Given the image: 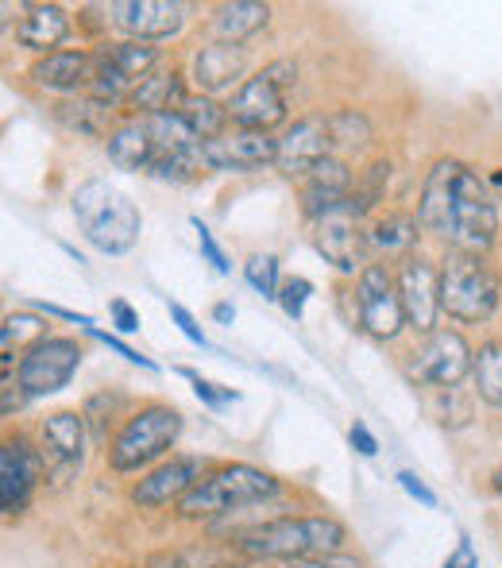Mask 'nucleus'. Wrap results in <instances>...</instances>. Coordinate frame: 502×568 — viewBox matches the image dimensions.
Wrapping results in <instances>:
<instances>
[{"label": "nucleus", "instance_id": "obj_2", "mask_svg": "<svg viewBox=\"0 0 502 568\" xmlns=\"http://www.w3.org/2000/svg\"><path fill=\"white\" fill-rule=\"evenodd\" d=\"M345 526L337 518H275L240 534V554L252 561H301V557H329L345 546Z\"/></svg>", "mask_w": 502, "mask_h": 568}, {"label": "nucleus", "instance_id": "obj_27", "mask_svg": "<svg viewBox=\"0 0 502 568\" xmlns=\"http://www.w3.org/2000/svg\"><path fill=\"white\" fill-rule=\"evenodd\" d=\"M270 20L267 4H255V0H236V4H221L217 8V31L225 43H244L255 31H263Z\"/></svg>", "mask_w": 502, "mask_h": 568}, {"label": "nucleus", "instance_id": "obj_30", "mask_svg": "<svg viewBox=\"0 0 502 568\" xmlns=\"http://www.w3.org/2000/svg\"><path fill=\"white\" fill-rule=\"evenodd\" d=\"M475 387H480V395L488 398L491 406H499L502 410V344L491 341L480 348V356H475Z\"/></svg>", "mask_w": 502, "mask_h": 568}, {"label": "nucleus", "instance_id": "obj_5", "mask_svg": "<svg viewBox=\"0 0 502 568\" xmlns=\"http://www.w3.org/2000/svg\"><path fill=\"white\" fill-rule=\"evenodd\" d=\"M278 495V479L267 476V471L252 468V464H228V468L205 476L186 499L178 503L182 518H217L228 515V510L252 507V503H263Z\"/></svg>", "mask_w": 502, "mask_h": 568}, {"label": "nucleus", "instance_id": "obj_37", "mask_svg": "<svg viewBox=\"0 0 502 568\" xmlns=\"http://www.w3.org/2000/svg\"><path fill=\"white\" fill-rule=\"evenodd\" d=\"M171 317H174V325H178V329L186 333V341L202 344V348H205V344H209V341H205V333H202V325L194 322V314H189L186 306H178V302H171Z\"/></svg>", "mask_w": 502, "mask_h": 568}, {"label": "nucleus", "instance_id": "obj_45", "mask_svg": "<svg viewBox=\"0 0 502 568\" xmlns=\"http://www.w3.org/2000/svg\"><path fill=\"white\" fill-rule=\"evenodd\" d=\"M491 487H495V495H502V468L495 471V476H491Z\"/></svg>", "mask_w": 502, "mask_h": 568}, {"label": "nucleus", "instance_id": "obj_24", "mask_svg": "<svg viewBox=\"0 0 502 568\" xmlns=\"http://www.w3.org/2000/svg\"><path fill=\"white\" fill-rule=\"evenodd\" d=\"M109 159H113L121 171H151L155 163V143L143 120H127L109 135Z\"/></svg>", "mask_w": 502, "mask_h": 568}, {"label": "nucleus", "instance_id": "obj_26", "mask_svg": "<svg viewBox=\"0 0 502 568\" xmlns=\"http://www.w3.org/2000/svg\"><path fill=\"white\" fill-rule=\"evenodd\" d=\"M43 445L51 449L54 460L78 464L85 453V422L74 410H59L43 422Z\"/></svg>", "mask_w": 502, "mask_h": 568}, {"label": "nucleus", "instance_id": "obj_29", "mask_svg": "<svg viewBox=\"0 0 502 568\" xmlns=\"http://www.w3.org/2000/svg\"><path fill=\"white\" fill-rule=\"evenodd\" d=\"M182 116H186V124L197 132V140H217V135H225V124L233 116H228V105H217L213 98H186V105L178 109Z\"/></svg>", "mask_w": 502, "mask_h": 568}, {"label": "nucleus", "instance_id": "obj_40", "mask_svg": "<svg viewBox=\"0 0 502 568\" xmlns=\"http://www.w3.org/2000/svg\"><path fill=\"white\" fill-rule=\"evenodd\" d=\"M109 314H113V322H116V329H121V333H135V329H140V314H135V310L127 306L124 298H116L113 306H109Z\"/></svg>", "mask_w": 502, "mask_h": 568}, {"label": "nucleus", "instance_id": "obj_9", "mask_svg": "<svg viewBox=\"0 0 502 568\" xmlns=\"http://www.w3.org/2000/svg\"><path fill=\"white\" fill-rule=\"evenodd\" d=\"M82 367V348L70 337H39L20 359V387L28 398L62 390Z\"/></svg>", "mask_w": 502, "mask_h": 568}, {"label": "nucleus", "instance_id": "obj_6", "mask_svg": "<svg viewBox=\"0 0 502 568\" xmlns=\"http://www.w3.org/2000/svg\"><path fill=\"white\" fill-rule=\"evenodd\" d=\"M182 434V414L171 406H143L140 414L127 418V426L116 434L113 449H109V464L116 471H135L143 464L158 460Z\"/></svg>", "mask_w": 502, "mask_h": 568}, {"label": "nucleus", "instance_id": "obj_19", "mask_svg": "<svg viewBox=\"0 0 502 568\" xmlns=\"http://www.w3.org/2000/svg\"><path fill=\"white\" fill-rule=\"evenodd\" d=\"M98 59L85 51H51L31 67V82L54 93H74L82 85H93Z\"/></svg>", "mask_w": 502, "mask_h": 568}, {"label": "nucleus", "instance_id": "obj_34", "mask_svg": "<svg viewBox=\"0 0 502 568\" xmlns=\"http://www.w3.org/2000/svg\"><path fill=\"white\" fill-rule=\"evenodd\" d=\"M194 229H197V244H202V252H205V260L213 263V267L221 271V275H228V260H225V252H221V244L213 240V232L209 225H202V221L194 217Z\"/></svg>", "mask_w": 502, "mask_h": 568}, {"label": "nucleus", "instance_id": "obj_17", "mask_svg": "<svg viewBox=\"0 0 502 568\" xmlns=\"http://www.w3.org/2000/svg\"><path fill=\"white\" fill-rule=\"evenodd\" d=\"M202 484V460L194 456H174L163 468H155L151 476H143L140 484L132 487V503L143 510H158L171 507V503H182L194 487Z\"/></svg>", "mask_w": 502, "mask_h": 568}, {"label": "nucleus", "instance_id": "obj_33", "mask_svg": "<svg viewBox=\"0 0 502 568\" xmlns=\"http://www.w3.org/2000/svg\"><path fill=\"white\" fill-rule=\"evenodd\" d=\"M309 294H314V283H309V278H301V275H294V278H286V283H283V291H278V302H283L286 314L298 322L301 310H306V302H309Z\"/></svg>", "mask_w": 502, "mask_h": 568}, {"label": "nucleus", "instance_id": "obj_25", "mask_svg": "<svg viewBox=\"0 0 502 568\" xmlns=\"http://www.w3.org/2000/svg\"><path fill=\"white\" fill-rule=\"evenodd\" d=\"M54 116L70 128V132H82V135H113V101H101V98H78V101H62L54 109Z\"/></svg>", "mask_w": 502, "mask_h": 568}, {"label": "nucleus", "instance_id": "obj_1", "mask_svg": "<svg viewBox=\"0 0 502 568\" xmlns=\"http://www.w3.org/2000/svg\"><path fill=\"white\" fill-rule=\"evenodd\" d=\"M418 225L429 236L444 240L452 252L483 255L495 244L499 210L483 179L460 159H441L426 174L418 202Z\"/></svg>", "mask_w": 502, "mask_h": 568}, {"label": "nucleus", "instance_id": "obj_43", "mask_svg": "<svg viewBox=\"0 0 502 568\" xmlns=\"http://www.w3.org/2000/svg\"><path fill=\"white\" fill-rule=\"evenodd\" d=\"M444 568H480V565H475V554H472V541H460V546H457V554H452L449 557V565H444Z\"/></svg>", "mask_w": 502, "mask_h": 568}, {"label": "nucleus", "instance_id": "obj_8", "mask_svg": "<svg viewBox=\"0 0 502 568\" xmlns=\"http://www.w3.org/2000/svg\"><path fill=\"white\" fill-rule=\"evenodd\" d=\"M356 310H360V325L368 337L395 341L406 329V310L402 294H398V278L390 275L382 263H368L356 286Z\"/></svg>", "mask_w": 502, "mask_h": 568}, {"label": "nucleus", "instance_id": "obj_42", "mask_svg": "<svg viewBox=\"0 0 502 568\" xmlns=\"http://www.w3.org/2000/svg\"><path fill=\"white\" fill-rule=\"evenodd\" d=\"M352 445H356V453H360V456H376L379 453L376 437H371V429L363 426V422H356V426H352Z\"/></svg>", "mask_w": 502, "mask_h": 568}, {"label": "nucleus", "instance_id": "obj_28", "mask_svg": "<svg viewBox=\"0 0 502 568\" xmlns=\"http://www.w3.org/2000/svg\"><path fill=\"white\" fill-rule=\"evenodd\" d=\"M368 240H371V247H379V252H387V255H406L418 244V221L406 217V213H390V217L371 225Z\"/></svg>", "mask_w": 502, "mask_h": 568}, {"label": "nucleus", "instance_id": "obj_11", "mask_svg": "<svg viewBox=\"0 0 502 568\" xmlns=\"http://www.w3.org/2000/svg\"><path fill=\"white\" fill-rule=\"evenodd\" d=\"M398 294H402L406 325L418 333H437V314H441V275L426 255H406L398 271Z\"/></svg>", "mask_w": 502, "mask_h": 568}, {"label": "nucleus", "instance_id": "obj_4", "mask_svg": "<svg viewBox=\"0 0 502 568\" xmlns=\"http://www.w3.org/2000/svg\"><path fill=\"white\" fill-rule=\"evenodd\" d=\"M502 298V278L491 271L483 255L472 252H452L441 271V314L452 322L480 325L499 310Z\"/></svg>", "mask_w": 502, "mask_h": 568}, {"label": "nucleus", "instance_id": "obj_16", "mask_svg": "<svg viewBox=\"0 0 502 568\" xmlns=\"http://www.w3.org/2000/svg\"><path fill=\"white\" fill-rule=\"evenodd\" d=\"M39 468H43V456L31 449L28 437H8L4 449H0V507H4L8 518L28 507Z\"/></svg>", "mask_w": 502, "mask_h": 568}, {"label": "nucleus", "instance_id": "obj_44", "mask_svg": "<svg viewBox=\"0 0 502 568\" xmlns=\"http://www.w3.org/2000/svg\"><path fill=\"white\" fill-rule=\"evenodd\" d=\"M213 314H217V322H225V325H228V322H233V317H236V310H233V306H225V302H221V306L213 310Z\"/></svg>", "mask_w": 502, "mask_h": 568}, {"label": "nucleus", "instance_id": "obj_39", "mask_svg": "<svg viewBox=\"0 0 502 568\" xmlns=\"http://www.w3.org/2000/svg\"><path fill=\"white\" fill-rule=\"evenodd\" d=\"M267 78H270V82L278 85V90L286 93V90H290L294 82H298V67H294L290 59H278V62H270V67H267Z\"/></svg>", "mask_w": 502, "mask_h": 568}, {"label": "nucleus", "instance_id": "obj_13", "mask_svg": "<svg viewBox=\"0 0 502 568\" xmlns=\"http://www.w3.org/2000/svg\"><path fill=\"white\" fill-rule=\"evenodd\" d=\"M109 16L124 36L140 39V43L171 39L186 23V8L178 0H116V4H109Z\"/></svg>", "mask_w": 502, "mask_h": 568}, {"label": "nucleus", "instance_id": "obj_36", "mask_svg": "<svg viewBox=\"0 0 502 568\" xmlns=\"http://www.w3.org/2000/svg\"><path fill=\"white\" fill-rule=\"evenodd\" d=\"M283 568H363L356 557L329 554V557H301V561H286Z\"/></svg>", "mask_w": 502, "mask_h": 568}, {"label": "nucleus", "instance_id": "obj_7", "mask_svg": "<svg viewBox=\"0 0 502 568\" xmlns=\"http://www.w3.org/2000/svg\"><path fill=\"white\" fill-rule=\"evenodd\" d=\"M468 372H475V352L452 329L429 333V337L410 352V379H418L421 387L452 390Z\"/></svg>", "mask_w": 502, "mask_h": 568}, {"label": "nucleus", "instance_id": "obj_20", "mask_svg": "<svg viewBox=\"0 0 502 568\" xmlns=\"http://www.w3.org/2000/svg\"><path fill=\"white\" fill-rule=\"evenodd\" d=\"M244 67H248V51H244L240 43H225V39H221V43H209L197 51L194 82L202 85L205 93H221L244 74Z\"/></svg>", "mask_w": 502, "mask_h": 568}, {"label": "nucleus", "instance_id": "obj_3", "mask_svg": "<svg viewBox=\"0 0 502 568\" xmlns=\"http://www.w3.org/2000/svg\"><path fill=\"white\" fill-rule=\"evenodd\" d=\"M74 221L82 229V236L105 255L127 252L143 229L140 210L127 202V194L101 179H90L74 190Z\"/></svg>", "mask_w": 502, "mask_h": 568}, {"label": "nucleus", "instance_id": "obj_18", "mask_svg": "<svg viewBox=\"0 0 502 568\" xmlns=\"http://www.w3.org/2000/svg\"><path fill=\"white\" fill-rule=\"evenodd\" d=\"M228 116H233L236 128H248V132H270V128L286 120V93L278 90V85L267 78V70H263V74L248 78V82L233 93V101H228Z\"/></svg>", "mask_w": 502, "mask_h": 568}, {"label": "nucleus", "instance_id": "obj_23", "mask_svg": "<svg viewBox=\"0 0 502 568\" xmlns=\"http://www.w3.org/2000/svg\"><path fill=\"white\" fill-rule=\"evenodd\" d=\"M66 36H70V20L59 4H31L28 16L20 20V28H16V39H20L28 51L59 47Z\"/></svg>", "mask_w": 502, "mask_h": 568}, {"label": "nucleus", "instance_id": "obj_15", "mask_svg": "<svg viewBox=\"0 0 502 568\" xmlns=\"http://www.w3.org/2000/svg\"><path fill=\"white\" fill-rule=\"evenodd\" d=\"M275 159L278 140H270L267 132H248V128H233V132L205 143V166L209 171H259Z\"/></svg>", "mask_w": 502, "mask_h": 568}, {"label": "nucleus", "instance_id": "obj_12", "mask_svg": "<svg viewBox=\"0 0 502 568\" xmlns=\"http://www.w3.org/2000/svg\"><path fill=\"white\" fill-rule=\"evenodd\" d=\"M360 217L356 202L348 197L345 205L329 210L325 217L314 221V244L332 267L340 271H356L360 267V252H363V232H360Z\"/></svg>", "mask_w": 502, "mask_h": 568}, {"label": "nucleus", "instance_id": "obj_31", "mask_svg": "<svg viewBox=\"0 0 502 568\" xmlns=\"http://www.w3.org/2000/svg\"><path fill=\"white\" fill-rule=\"evenodd\" d=\"M329 132H332V143H352V148H360V143L371 140L368 116L356 113V109H340V113H332Z\"/></svg>", "mask_w": 502, "mask_h": 568}, {"label": "nucleus", "instance_id": "obj_10", "mask_svg": "<svg viewBox=\"0 0 502 568\" xmlns=\"http://www.w3.org/2000/svg\"><path fill=\"white\" fill-rule=\"evenodd\" d=\"M158 51L151 43H140V39H127V43H113L98 54V70H93V98L101 101H116L135 90L143 78L155 70Z\"/></svg>", "mask_w": 502, "mask_h": 568}, {"label": "nucleus", "instance_id": "obj_32", "mask_svg": "<svg viewBox=\"0 0 502 568\" xmlns=\"http://www.w3.org/2000/svg\"><path fill=\"white\" fill-rule=\"evenodd\" d=\"M244 278H248L252 291H259L263 298H278V291H283L275 255H252V260L244 263Z\"/></svg>", "mask_w": 502, "mask_h": 568}, {"label": "nucleus", "instance_id": "obj_14", "mask_svg": "<svg viewBox=\"0 0 502 568\" xmlns=\"http://www.w3.org/2000/svg\"><path fill=\"white\" fill-rule=\"evenodd\" d=\"M332 148V132H329V120L325 116H306V120H294L286 128V135L278 140V171L290 174V179H306L317 163L329 159Z\"/></svg>", "mask_w": 502, "mask_h": 568}, {"label": "nucleus", "instance_id": "obj_41", "mask_svg": "<svg viewBox=\"0 0 502 568\" xmlns=\"http://www.w3.org/2000/svg\"><path fill=\"white\" fill-rule=\"evenodd\" d=\"M398 484H402V487H406V491H410V495H413V499H421V503H426V507H437V495H433V491H429V487H426V484H421V479H418V476H413V471H402V476H398Z\"/></svg>", "mask_w": 502, "mask_h": 568}, {"label": "nucleus", "instance_id": "obj_21", "mask_svg": "<svg viewBox=\"0 0 502 568\" xmlns=\"http://www.w3.org/2000/svg\"><path fill=\"white\" fill-rule=\"evenodd\" d=\"M348 190H352V171L340 159L329 155L306 174V213L314 221L325 217L329 210H337V205H345L352 197Z\"/></svg>", "mask_w": 502, "mask_h": 568}, {"label": "nucleus", "instance_id": "obj_38", "mask_svg": "<svg viewBox=\"0 0 502 568\" xmlns=\"http://www.w3.org/2000/svg\"><path fill=\"white\" fill-rule=\"evenodd\" d=\"M90 333H93V337H98V341H105V344H109V348H113V352H121V356L127 359V364H140V367H155V364H151L147 356H140V352H135V348H127V344H124L121 337H113V333H101L98 325H90Z\"/></svg>", "mask_w": 502, "mask_h": 568}, {"label": "nucleus", "instance_id": "obj_35", "mask_svg": "<svg viewBox=\"0 0 502 568\" xmlns=\"http://www.w3.org/2000/svg\"><path fill=\"white\" fill-rule=\"evenodd\" d=\"M182 375H186L189 383H194V390H197V398H202V403H209V406H225V403H233V390H217L213 387V383H205L202 375H194L189 372V367H182Z\"/></svg>", "mask_w": 502, "mask_h": 568}, {"label": "nucleus", "instance_id": "obj_22", "mask_svg": "<svg viewBox=\"0 0 502 568\" xmlns=\"http://www.w3.org/2000/svg\"><path fill=\"white\" fill-rule=\"evenodd\" d=\"M186 105V90H182L178 70H151L132 93H127V109L143 116L155 113H178Z\"/></svg>", "mask_w": 502, "mask_h": 568}]
</instances>
